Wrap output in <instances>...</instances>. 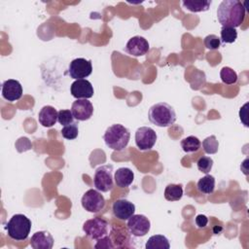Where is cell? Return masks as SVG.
I'll return each instance as SVG.
<instances>
[{
    "label": "cell",
    "instance_id": "1",
    "mask_svg": "<svg viewBox=\"0 0 249 249\" xmlns=\"http://www.w3.org/2000/svg\"><path fill=\"white\" fill-rule=\"evenodd\" d=\"M217 18L222 26L236 28L245 18V8L238 0H223L217 9Z\"/></svg>",
    "mask_w": 249,
    "mask_h": 249
},
{
    "label": "cell",
    "instance_id": "2",
    "mask_svg": "<svg viewBox=\"0 0 249 249\" xmlns=\"http://www.w3.org/2000/svg\"><path fill=\"white\" fill-rule=\"evenodd\" d=\"M148 118L153 124L160 127H167L175 123L176 113L168 103L159 102L150 107Z\"/></svg>",
    "mask_w": 249,
    "mask_h": 249
},
{
    "label": "cell",
    "instance_id": "3",
    "mask_svg": "<svg viewBox=\"0 0 249 249\" xmlns=\"http://www.w3.org/2000/svg\"><path fill=\"white\" fill-rule=\"evenodd\" d=\"M104 142L107 147L115 151H123L126 148L129 139V130L121 124H115L110 125L103 135Z\"/></svg>",
    "mask_w": 249,
    "mask_h": 249
},
{
    "label": "cell",
    "instance_id": "4",
    "mask_svg": "<svg viewBox=\"0 0 249 249\" xmlns=\"http://www.w3.org/2000/svg\"><path fill=\"white\" fill-rule=\"evenodd\" d=\"M6 230L10 238L17 241L25 240L31 230V221L23 214H16L7 223Z\"/></svg>",
    "mask_w": 249,
    "mask_h": 249
},
{
    "label": "cell",
    "instance_id": "5",
    "mask_svg": "<svg viewBox=\"0 0 249 249\" xmlns=\"http://www.w3.org/2000/svg\"><path fill=\"white\" fill-rule=\"evenodd\" d=\"M93 185L102 193L111 191L114 187L113 165L105 164L97 167L93 176Z\"/></svg>",
    "mask_w": 249,
    "mask_h": 249
},
{
    "label": "cell",
    "instance_id": "6",
    "mask_svg": "<svg viewBox=\"0 0 249 249\" xmlns=\"http://www.w3.org/2000/svg\"><path fill=\"white\" fill-rule=\"evenodd\" d=\"M83 231L87 236H89L91 239L97 240L108 235L109 223L101 217H95V218L87 220L84 223Z\"/></svg>",
    "mask_w": 249,
    "mask_h": 249
},
{
    "label": "cell",
    "instance_id": "7",
    "mask_svg": "<svg viewBox=\"0 0 249 249\" xmlns=\"http://www.w3.org/2000/svg\"><path fill=\"white\" fill-rule=\"evenodd\" d=\"M82 206L84 209L90 213H97L105 206L104 196L98 192V190L89 189L82 197Z\"/></svg>",
    "mask_w": 249,
    "mask_h": 249
},
{
    "label": "cell",
    "instance_id": "8",
    "mask_svg": "<svg viewBox=\"0 0 249 249\" xmlns=\"http://www.w3.org/2000/svg\"><path fill=\"white\" fill-rule=\"evenodd\" d=\"M127 230L130 234L140 237L146 235L151 228L150 220L142 214H133L126 224Z\"/></svg>",
    "mask_w": 249,
    "mask_h": 249
},
{
    "label": "cell",
    "instance_id": "9",
    "mask_svg": "<svg viewBox=\"0 0 249 249\" xmlns=\"http://www.w3.org/2000/svg\"><path fill=\"white\" fill-rule=\"evenodd\" d=\"M157 142L156 131L149 126H141L135 132V144L141 151L151 150Z\"/></svg>",
    "mask_w": 249,
    "mask_h": 249
},
{
    "label": "cell",
    "instance_id": "10",
    "mask_svg": "<svg viewBox=\"0 0 249 249\" xmlns=\"http://www.w3.org/2000/svg\"><path fill=\"white\" fill-rule=\"evenodd\" d=\"M92 72L91 61L83 57L73 59L68 67V73L71 78L75 80L85 79Z\"/></svg>",
    "mask_w": 249,
    "mask_h": 249
},
{
    "label": "cell",
    "instance_id": "11",
    "mask_svg": "<svg viewBox=\"0 0 249 249\" xmlns=\"http://www.w3.org/2000/svg\"><path fill=\"white\" fill-rule=\"evenodd\" d=\"M71 94L77 99H88L93 96L94 90L91 83L86 79L76 80L70 87Z\"/></svg>",
    "mask_w": 249,
    "mask_h": 249
},
{
    "label": "cell",
    "instance_id": "12",
    "mask_svg": "<svg viewBox=\"0 0 249 249\" xmlns=\"http://www.w3.org/2000/svg\"><path fill=\"white\" fill-rule=\"evenodd\" d=\"M71 112L77 121H87L93 114V106L88 99H77L72 103Z\"/></svg>",
    "mask_w": 249,
    "mask_h": 249
},
{
    "label": "cell",
    "instance_id": "13",
    "mask_svg": "<svg viewBox=\"0 0 249 249\" xmlns=\"http://www.w3.org/2000/svg\"><path fill=\"white\" fill-rule=\"evenodd\" d=\"M113 214L119 220H128L135 212V205L127 199H117L112 206Z\"/></svg>",
    "mask_w": 249,
    "mask_h": 249
},
{
    "label": "cell",
    "instance_id": "14",
    "mask_svg": "<svg viewBox=\"0 0 249 249\" xmlns=\"http://www.w3.org/2000/svg\"><path fill=\"white\" fill-rule=\"evenodd\" d=\"M149 43L142 36H134L130 38L124 48V51L133 56H141L148 53Z\"/></svg>",
    "mask_w": 249,
    "mask_h": 249
},
{
    "label": "cell",
    "instance_id": "15",
    "mask_svg": "<svg viewBox=\"0 0 249 249\" xmlns=\"http://www.w3.org/2000/svg\"><path fill=\"white\" fill-rule=\"evenodd\" d=\"M2 96L10 102L18 100L22 96V87L20 83L14 79H9L3 82Z\"/></svg>",
    "mask_w": 249,
    "mask_h": 249
},
{
    "label": "cell",
    "instance_id": "16",
    "mask_svg": "<svg viewBox=\"0 0 249 249\" xmlns=\"http://www.w3.org/2000/svg\"><path fill=\"white\" fill-rule=\"evenodd\" d=\"M30 245L33 249H52L53 246V237L47 231H36L31 236Z\"/></svg>",
    "mask_w": 249,
    "mask_h": 249
},
{
    "label": "cell",
    "instance_id": "17",
    "mask_svg": "<svg viewBox=\"0 0 249 249\" xmlns=\"http://www.w3.org/2000/svg\"><path fill=\"white\" fill-rule=\"evenodd\" d=\"M57 116L58 112L56 111V109L53 106L47 105L40 110L38 115V121L43 126L51 127L55 124L57 121Z\"/></svg>",
    "mask_w": 249,
    "mask_h": 249
},
{
    "label": "cell",
    "instance_id": "18",
    "mask_svg": "<svg viewBox=\"0 0 249 249\" xmlns=\"http://www.w3.org/2000/svg\"><path fill=\"white\" fill-rule=\"evenodd\" d=\"M134 180V173L128 167H120L115 171L114 181L120 188H127Z\"/></svg>",
    "mask_w": 249,
    "mask_h": 249
},
{
    "label": "cell",
    "instance_id": "19",
    "mask_svg": "<svg viewBox=\"0 0 249 249\" xmlns=\"http://www.w3.org/2000/svg\"><path fill=\"white\" fill-rule=\"evenodd\" d=\"M212 4L211 0H185L182 1V6L193 13L205 12Z\"/></svg>",
    "mask_w": 249,
    "mask_h": 249
},
{
    "label": "cell",
    "instance_id": "20",
    "mask_svg": "<svg viewBox=\"0 0 249 249\" xmlns=\"http://www.w3.org/2000/svg\"><path fill=\"white\" fill-rule=\"evenodd\" d=\"M146 249H169L168 239L161 234H155L148 238L145 244Z\"/></svg>",
    "mask_w": 249,
    "mask_h": 249
},
{
    "label": "cell",
    "instance_id": "21",
    "mask_svg": "<svg viewBox=\"0 0 249 249\" xmlns=\"http://www.w3.org/2000/svg\"><path fill=\"white\" fill-rule=\"evenodd\" d=\"M196 187L200 193L204 195H210L214 192L215 189V178L212 175L206 174L204 177L198 180Z\"/></svg>",
    "mask_w": 249,
    "mask_h": 249
},
{
    "label": "cell",
    "instance_id": "22",
    "mask_svg": "<svg viewBox=\"0 0 249 249\" xmlns=\"http://www.w3.org/2000/svg\"><path fill=\"white\" fill-rule=\"evenodd\" d=\"M164 198L168 201H177L183 196V188L178 184H168L164 189Z\"/></svg>",
    "mask_w": 249,
    "mask_h": 249
},
{
    "label": "cell",
    "instance_id": "23",
    "mask_svg": "<svg viewBox=\"0 0 249 249\" xmlns=\"http://www.w3.org/2000/svg\"><path fill=\"white\" fill-rule=\"evenodd\" d=\"M180 144H181V147H182V149L185 153L196 152L201 146L200 140L197 137L194 136V135L185 137L184 139L181 140Z\"/></svg>",
    "mask_w": 249,
    "mask_h": 249
},
{
    "label": "cell",
    "instance_id": "24",
    "mask_svg": "<svg viewBox=\"0 0 249 249\" xmlns=\"http://www.w3.org/2000/svg\"><path fill=\"white\" fill-rule=\"evenodd\" d=\"M220 77L224 84L226 85H232L235 84L237 81V74L236 72L228 66H225L220 71Z\"/></svg>",
    "mask_w": 249,
    "mask_h": 249
},
{
    "label": "cell",
    "instance_id": "25",
    "mask_svg": "<svg viewBox=\"0 0 249 249\" xmlns=\"http://www.w3.org/2000/svg\"><path fill=\"white\" fill-rule=\"evenodd\" d=\"M221 42L225 44H231L235 42L237 38V31L233 27H228V26H223L221 29Z\"/></svg>",
    "mask_w": 249,
    "mask_h": 249
},
{
    "label": "cell",
    "instance_id": "26",
    "mask_svg": "<svg viewBox=\"0 0 249 249\" xmlns=\"http://www.w3.org/2000/svg\"><path fill=\"white\" fill-rule=\"evenodd\" d=\"M202 148L206 154H210V155L216 154L219 150V142H218L216 136L211 135V136L206 137L202 141Z\"/></svg>",
    "mask_w": 249,
    "mask_h": 249
},
{
    "label": "cell",
    "instance_id": "27",
    "mask_svg": "<svg viewBox=\"0 0 249 249\" xmlns=\"http://www.w3.org/2000/svg\"><path fill=\"white\" fill-rule=\"evenodd\" d=\"M79 134V126L77 123H73L71 124L65 125L61 129V135L67 140H73L78 137Z\"/></svg>",
    "mask_w": 249,
    "mask_h": 249
},
{
    "label": "cell",
    "instance_id": "28",
    "mask_svg": "<svg viewBox=\"0 0 249 249\" xmlns=\"http://www.w3.org/2000/svg\"><path fill=\"white\" fill-rule=\"evenodd\" d=\"M196 166L199 171H201L202 173L208 174L212 169L213 160L210 157H206V156L200 157L196 161Z\"/></svg>",
    "mask_w": 249,
    "mask_h": 249
},
{
    "label": "cell",
    "instance_id": "29",
    "mask_svg": "<svg viewBox=\"0 0 249 249\" xmlns=\"http://www.w3.org/2000/svg\"><path fill=\"white\" fill-rule=\"evenodd\" d=\"M74 116L71 112V110L68 109H63L58 111V116H57V122L61 125H68L74 123Z\"/></svg>",
    "mask_w": 249,
    "mask_h": 249
},
{
    "label": "cell",
    "instance_id": "30",
    "mask_svg": "<svg viewBox=\"0 0 249 249\" xmlns=\"http://www.w3.org/2000/svg\"><path fill=\"white\" fill-rule=\"evenodd\" d=\"M203 44L208 50H217L221 46V40L217 35L209 34L204 38Z\"/></svg>",
    "mask_w": 249,
    "mask_h": 249
},
{
    "label": "cell",
    "instance_id": "31",
    "mask_svg": "<svg viewBox=\"0 0 249 249\" xmlns=\"http://www.w3.org/2000/svg\"><path fill=\"white\" fill-rule=\"evenodd\" d=\"M94 248H115L110 235H106L100 239H97V243Z\"/></svg>",
    "mask_w": 249,
    "mask_h": 249
},
{
    "label": "cell",
    "instance_id": "32",
    "mask_svg": "<svg viewBox=\"0 0 249 249\" xmlns=\"http://www.w3.org/2000/svg\"><path fill=\"white\" fill-rule=\"evenodd\" d=\"M207 223H208V218L205 216V215H202V214H199L196 217V224L198 228H205L207 226Z\"/></svg>",
    "mask_w": 249,
    "mask_h": 249
},
{
    "label": "cell",
    "instance_id": "33",
    "mask_svg": "<svg viewBox=\"0 0 249 249\" xmlns=\"http://www.w3.org/2000/svg\"><path fill=\"white\" fill-rule=\"evenodd\" d=\"M247 106H248V103L244 104L242 108H240V111H239V118H240V121L244 124L245 126H248V124H247Z\"/></svg>",
    "mask_w": 249,
    "mask_h": 249
}]
</instances>
